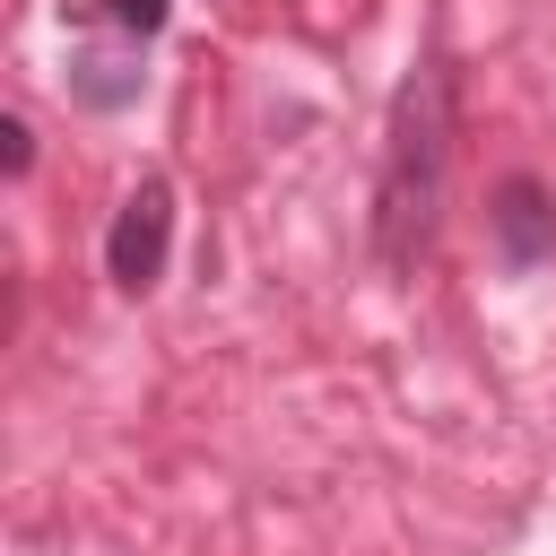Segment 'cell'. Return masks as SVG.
Listing matches in <instances>:
<instances>
[{
	"mask_svg": "<svg viewBox=\"0 0 556 556\" xmlns=\"http://www.w3.org/2000/svg\"><path fill=\"white\" fill-rule=\"evenodd\" d=\"M486 226H495V243H504V261H513V269H539V261L556 252V200H547L530 174H513V182L495 191Z\"/></svg>",
	"mask_w": 556,
	"mask_h": 556,
	"instance_id": "3",
	"label": "cell"
},
{
	"mask_svg": "<svg viewBox=\"0 0 556 556\" xmlns=\"http://www.w3.org/2000/svg\"><path fill=\"white\" fill-rule=\"evenodd\" d=\"M70 9H78V17H96V9H104V17H113L130 43H148V35L165 26V0H70Z\"/></svg>",
	"mask_w": 556,
	"mask_h": 556,
	"instance_id": "5",
	"label": "cell"
},
{
	"mask_svg": "<svg viewBox=\"0 0 556 556\" xmlns=\"http://www.w3.org/2000/svg\"><path fill=\"white\" fill-rule=\"evenodd\" d=\"M70 87H78L87 104H130V96H139V70H122L113 52H78V61H70Z\"/></svg>",
	"mask_w": 556,
	"mask_h": 556,
	"instance_id": "4",
	"label": "cell"
},
{
	"mask_svg": "<svg viewBox=\"0 0 556 556\" xmlns=\"http://www.w3.org/2000/svg\"><path fill=\"white\" fill-rule=\"evenodd\" d=\"M165 252H174V182L148 174V182L122 200L113 235H104V269H113L122 295H148V287L165 278Z\"/></svg>",
	"mask_w": 556,
	"mask_h": 556,
	"instance_id": "2",
	"label": "cell"
},
{
	"mask_svg": "<svg viewBox=\"0 0 556 556\" xmlns=\"http://www.w3.org/2000/svg\"><path fill=\"white\" fill-rule=\"evenodd\" d=\"M443 182H452V61L426 52L382 122V174H374V252L382 269H417L434 226H443Z\"/></svg>",
	"mask_w": 556,
	"mask_h": 556,
	"instance_id": "1",
	"label": "cell"
},
{
	"mask_svg": "<svg viewBox=\"0 0 556 556\" xmlns=\"http://www.w3.org/2000/svg\"><path fill=\"white\" fill-rule=\"evenodd\" d=\"M0 165H9V174H26V165H35V130H26L17 113L0 122Z\"/></svg>",
	"mask_w": 556,
	"mask_h": 556,
	"instance_id": "6",
	"label": "cell"
}]
</instances>
